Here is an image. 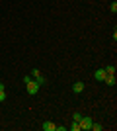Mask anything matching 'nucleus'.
I'll use <instances>...</instances> for the list:
<instances>
[{"instance_id": "obj_1", "label": "nucleus", "mask_w": 117, "mask_h": 131, "mask_svg": "<svg viewBox=\"0 0 117 131\" xmlns=\"http://www.w3.org/2000/svg\"><path fill=\"white\" fill-rule=\"evenodd\" d=\"M39 88H41V84H39L37 80H29L28 84H25V92H28L29 96H35V94L39 92Z\"/></svg>"}, {"instance_id": "obj_2", "label": "nucleus", "mask_w": 117, "mask_h": 131, "mask_svg": "<svg viewBox=\"0 0 117 131\" xmlns=\"http://www.w3.org/2000/svg\"><path fill=\"white\" fill-rule=\"evenodd\" d=\"M92 123H94V119H92L90 115H82V119H80V129L88 131L90 127H92Z\"/></svg>"}, {"instance_id": "obj_3", "label": "nucleus", "mask_w": 117, "mask_h": 131, "mask_svg": "<svg viewBox=\"0 0 117 131\" xmlns=\"http://www.w3.org/2000/svg\"><path fill=\"white\" fill-rule=\"evenodd\" d=\"M106 77H107V72H106L103 67H100V69H96V71H94V78L98 82H103V80H106Z\"/></svg>"}, {"instance_id": "obj_4", "label": "nucleus", "mask_w": 117, "mask_h": 131, "mask_svg": "<svg viewBox=\"0 0 117 131\" xmlns=\"http://www.w3.org/2000/svg\"><path fill=\"white\" fill-rule=\"evenodd\" d=\"M84 88H86V84H84L82 80H78V82H74V84H72V92L74 94H82Z\"/></svg>"}, {"instance_id": "obj_5", "label": "nucleus", "mask_w": 117, "mask_h": 131, "mask_svg": "<svg viewBox=\"0 0 117 131\" xmlns=\"http://www.w3.org/2000/svg\"><path fill=\"white\" fill-rule=\"evenodd\" d=\"M31 78H33V80H37L39 84H45V77L37 71V69H33V71H31Z\"/></svg>"}, {"instance_id": "obj_6", "label": "nucleus", "mask_w": 117, "mask_h": 131, "mask_svg": "<svg viewBox=\"0 0 117 131\" xmlns=\"http://www.w3.org/2000/svg\"><path fill=\"white\" fill-rule=\"evenodd\" d=\"M41 129L43 131H55V123H53V121H43V123H41Z\"/></svg>"}, {"instance_id": "obj_7", "label": "nucleus", "mask_w": 117, "mask_h": 131, "mask_svg": "<svg viewBox=\"0 0 117 131\" xmlns=\"http://www.w3.org/2000/svg\"><path fill=\"white\" fill-rule=\"evenodd\" d=\"M103 82H106L107 86H115V84H117V80H115V74H107Z\"/></svg>"}, {"instance_id": "obj_8", "label": "nucleus", "mask_w": 117, "mask_h": 131, "mask_svg": "<svg viewBox=\"0 0 117 131\" xmlns=\"http://www.w3.org/2000/svg\"><path fill=\"white\" fill-rule=\"evenodd\" d=\"M70 129H72V131H82V129H80V121H74V119H72V123H70Z\"/></svg>"}, {"instance_id": "obj_9", "label": "nucleus", "mask_w": 117, "mask_h": 131, "mask_svg": "<svg viewBox=\"0 0 117 131\" xmlns=\"http://www.w3.org/2000/svg\"><path fill=\"white\" fill-rule=\"evenodd\" d=\"M103 69H106L107 74H115V65H107V67H103Z\"/></svg>"}, {"instance_id": "obj_10", "label": "nucleus", "mask_w": 117, "mask_h": 131, "mask_svg": "<svg viewBox=\"0 0 117 131\" xmlns=\"http://www.w3.org/2000/svg\"><path fill=\"white\" fill-rule=\"evenodd\" d=\"M90 129H92V131H101V129H103V125H100V123H92Z\"/></svg>"}, {"instance_id": "obj_11", "label": "nucleus", "mask_w": 117, "mask_h": 131, "mask_svg": "<svg viewBox=\"0 0 117 131\" xmlns=\"http://www.w3.org/2000/svg\"><path fill=\"white\" fill-rule=\"evenodd\" d=\"M72 119L74 121H80V119H82V114H80V112H74V114H72Z\"/></svg>"}, {"instance_id": "obj_12", "label": "nucleus", "mask_w": 117, "mask_h": 131, "mask_svg": "<svg viewBox=\"0 0 117 131\" xmlns=\"http://www.w3.org/2000/svg\"><path fill=\"white\" fill-rule=\"evenodd\" d=\"M109 10H111L113 14H115V12H117V2H115V0H113L111 4H109Z\"/></svg>"}, {"instance_id": "obj_13", "label": "nucleus", "mask_w": 117, "mask_h": 131, "mask_svg": "<svg viewBox=\"0 0 117 131\" xmlns=\"http://www.w3.org/2000/svg\"><path fill=\"white\" fill-rule=\"evenodd\" d=\"M6 100V92H4V88H0V102H4Z\"/></svg>"}]
</instances>
